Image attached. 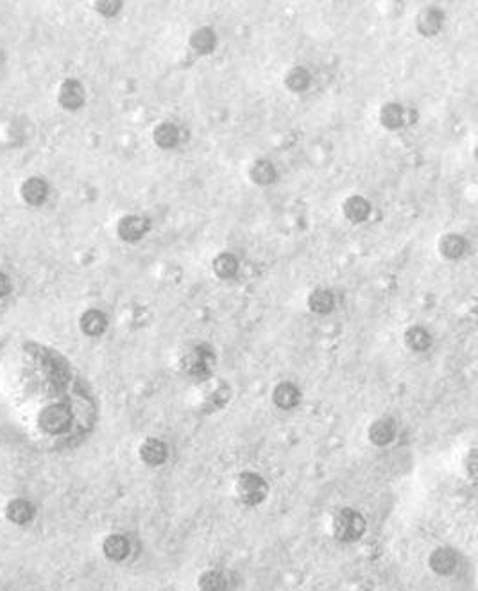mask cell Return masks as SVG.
<instances>
[{"label": "cell", "mask_w": 478, "mask_h": 591, "mask_svg": "<svg viewBox=\"0 0 478 591\" xmlns=\"http://www.w3.org/2000/svg\"><path fill=\"white\" fill-rule=\"evenodd\" d=\"M214 272L221 280L235 278L238 272V258L233 253H221L214 258Z\"/></svg>", "instance_id": "obj_25"}, {"label": "cell", "mask_w": 478, "mask_h": 591, "mask_svg": "<svg viewBox=\"0 0 478 591\" xmlns=\"http://www.w3.org/2000/svg\"><path fill=\"white\" fill-rule=\"evenodd\" d=\"M95 9L103 16H115L122 9V2L119 0H108V2H95Z\"/></svg>", "instance_id": "obj_27"}, {"label": "cell", "mask_w": 478, "mask_h": 591, "mask_svg": "<svg viewBox=\"0 0 478 591\" xmlns=\"http://www.w3.org/2000/svg\"><path fill=\"white\" fill-rule=\"evenodd\" d=\"M273 403L281 410H292L301 403V390L292 382H280L273 390Z\"/></svg>", "instance_id": "obj_10"}, {"label": "cell", "mask_w": 478, "mask_h": 591, "mask_svg": "<svg viewBox=\"0 0 478 591\" xmlns=\"http://www.w3.org/2000/svg\"><path fill=\"white\" fill-rule=\"evenodd\" d=\"M366 534V520L355 509H340L333 516V536L342 543H355Z\"/></svg>", "instance_id": "obj_1"}, {"label": "cell", "mask_w": 478, "mask_h": 591, "mask_svg": "<svg viewBox=\"0 0 478 591\" xmlns=\"http://www.w3.org/2000/svg\"><path fill=\"white\" fill-rule=\"evenodd\" d=\"M150 221L143 215H124L117 226V233L124 242H138L149 233Z\"/></svg>", "instance_id": "obj_4"}, {"label": "cell", "mask_w": 478, "mask_h": 591, "mask_svg": "<svg viewBox=\"0 0 478 591\" xmlns=\"http://www.w3.org/2000/svg\"><path fill=\"white\" fill-rule=\"evenodd\" d=\"M380 124L389 131L405 126V108L399 103H385L380 108Z\"/></svg>", "instance_id": "obj_16"}, {"label": "cell", "mask_w": 478, "mask_h": 591, "mask_svg": "<svg viewBox=\"0 0 478 591\" xmlns=\"http://www.w3.org/2000/svg\"><path fill=\"white\" fill-rule=\"evenodd\" d=\"M11 292V281H9L8 276L4 272H0V298H4Z\"/></svg>", "instance_id": "obj_28"}, {"label": "cell", "mask_w": 478, "mask_h": 591, "mask_svg": "<svg viewBox=\"0 0 478 591\" xmlns=\"http://www.w3.org/2000/svg\"><path fill=\"white\" fill-rule=\"evenodd\" d=\"M32 514H34L32 505L27 500H24V498H15L6 507V518L16 525L29 523L32 520Z\"/></svg>", "instance_id": "obj_22"}, {"label": "cell", "mask_w": 478, "mask_h": 591, "mask_svg": "<svg viewBox=\"0 0 478 591\" xmlns=\"http://www.w3.org/2000/svg\"><path fill=\"white\" fill-rule=\"evenodd\" d=\"M72 423V410L68 409L63 403H52V405L45 407L40 412V418H38V425L44 432L52 433H61L70 426Z\"/></svg>", "instance_id": "obj_3"}, {"label": "cell", "mask_w": 478, "mask_h": 591, "mask_svg": "<svg viewBox=\"0 0 478 591\" xmlns=\"http://www.w3.org/2000/svg\"><path fill=\"white\" fill-rule=\"evenodd\" d=\"M310 83H312V75L304 67H294L292 70H289V74L285 75V87L294 94L306 91L310 88Z\"/></svg>", "instance_id": "obj_26"}, {"label": "cell", "mask_w": 478, "mask_h": 591, "mask_svg": "<svg viewBox=\"0 0 478 591\" xmlns=\"http://www.w3.org/2000/svg\"><path fill=\"white\" fill-rule=\"evenodd\" d=\"M466 464H467V471H470V477L474 478V475H477V469H474V466H477V453H474V450H471Z\"/></svg>", "instance_id": "obj_29"}, {"label": "cell", "mask_w": 478, "mask_h": 591, "mask_svg": "<svg viewBox=\"0 0 478 591\" xmlns=\"http://www.w3.org/2000/svg\"><path fill=\"white\" fill-rule=\"evenodd\" d=\"M444 25V13L439 8H425L418 13L415 18V29L421 36H432L439 34Z\"/></svg>", "instance_id": "obj_5"}, {"label": "cell", "mask_w": 478, "mask_h": 591, "mask_svg": "<svg viewBox=\"0 0 478 591\" xmlns=\"http://www.w3.org/2000/svg\"><path fill=\"white\" fill-rule=\"evenodd\" d=\"M368 438L378 448L389 446L396 438V425L391 418H380L369 425Z\"/></svg>", "instance_id": "obj_9"}, {"label": "cell", "mask_w": 478, "mask_h": 591, "mask_svg": "<svg viewBox=\"0 0 478 591\" xmlns=\"http://www.w3.org/2000/svg\"><path fill=\"white\" fill-rule=\"evenodd\" d=\"M153 140L160 149H174L179 144V127L172 122H162L153 131Z\"/></svg>", "instance_id": "obj_19"}, {"label": "cell", "mask_w": 478, "mask_h": 591, "mask_svg": "<svg viewBox=\"0 0 478 591\" xmlns=\"http://www.w3.org/2000/svg\"><path fill=\"white\" fill-rule=\"evenodd\" d=\"M405 346L411 351H415V353L428 351L432 346L430 331L427 328L419 326V324H414V326H411L405 331Z\"/></svg>", "instance_id": "obj_18"}, {"label": "cell", "mask_w": 478, "mask_h": 591, "mask_svg": "<svg viewBox=\"0 0 478 591\" xmlns=\"http://www.w3.org/2000/svg\"><path fill=\"white\" fill-rule=\"evenodd\" d=\"M198 586L199 591H229L231 590V580L224 571L208 570L201 573Z\"/></svg>", "instance_id": "obj_21"}, {"label": "cell", "mask_w": 478, "mask_h": 591, "mask_svg": "<svg viewBox=\"0 0 478 591\" xmlns=\"http://www.w3.org/2000/svg\"><path fill=\"white\" fill-rule=\"evenodd\" d=\"M306 303H309V308L314 314L328 315L330 312H333V308H335V296H333V292L330 291V288L317 287L310 292Z\"/></svg>", "instance_id": "obj_15"}, {"label": "cell", "mask_w": 478, "mask_h": 591, "mask_svg": "<svg viewBox=\"0 0 478 591\" xmlns=\"http://www.w3.org/2000/svg\"><path fill=\"white\" fill-rule=\"evenodd\" d=\"M235 489H237L238 500L247 507H257L267 497L269 485L264 481L261 475L254 471H244L237 477L235 482Z\"/></svg>", "instance_id": "obj_2"}, {"label": "cell", "mask_w": 478, "mask_h": 591, "mask_svg": "<svg viewBox=\"0 0 478 591\" xmlns=\"http://www.w3.org/2000/svg\"><path fill=\"white\" fill-rule=\"evenodd\" d=\"M84 99H86V94H84V87L75 81V79H67L63 84L60 87V95H58V101H60L61 106L65 110L75 111L79 110L84 104Z\"/></svg>", "instance_id": "obj_6"}, {"label": "cell", "mask_w": 478, "mask_h": 591, "mask_svg": "<svg viewBox=\"0 0 478 591\" xmlns=\"http://www.w3.org/2000/svg\"><path fill=\"white\" fill-rule=\"evenodd\" d=\"M169 457V448L162 439L149 438L140 445V459L147 466H162Z\"/></svg>", "instance_id": "obj_11"}, {"label": "cell", "mask_w": 478, "mask_h": 591, "mask_svg": "<svg viewBox=\"0 0 478 591\" xmlns=\"http://www.w3.org/2000/svg\"><path fill=\"white\" fill-rule=\"evenodd\" d=\"M373 205L369 199L362 196H351L348 197L342 205V213L344 217L348 219L353 224H362L371 217Z\"/></svg>", "instance_id": "obj_8"}, {"label": "cell", "mask_w": 478, "mask_h": 591, "mask_svg": "<svg viewBox=\"0 0 478 591\" xmlns=\"http://www.w3.org/2000/svg\"><path fill=\"white\" fill-rule=\"evenodd\" d=\"M49 186L40 177H31L22 185V197L29 205H41L47 199Z\"/></svg>", "instance_id": "obj_24"}, {"label": "cell", "mask_w": 478, "mask_h": 591, "mask_svg": "<svg viewBox=\"0 0 478 591\" xmlns=\"http://www.w3.org/2000/svg\"><path fill=\"white\" fill-rule=\"evenodd\" d=\"M212 360L208 359V350H194L185 359V367L190 374H195V376H201L205 379L206 374H209V369H212Z\"/></svg>", "instance_id": "obj_23"}, {"label": "cell", "mask_w": 478, "mask_h": 591, "mask_svg": "<svg viewBox=\"0 0 478 591\" xmlns=\"http://www.w3.org/2000/svg\"><path fill=\"white\" fill-rule=\"evenodd\" d=\"M104 556L111 561H124L131 552V545L127 538L120 536V534H111L104 540L103 543Z\"/></svg>", "instance_id": "obj_20"}, {"label": "cell", "mask_w": 478, "mask_h": 591, "mask_svg": "<svg viewBox=\"0 0 478 591\" xmlns=\"http://www.w3.org/2000/svg\"><path fill=\"white\" fill-rule=\"evenodd\" d=\"M437 248L439 253L443 255V258H446V260H458V258H463L466 255L467 241L463 235L448 233V235L441 236Z\"/></svg>", "instance_id": "obj_13"}, {"label": "cell", "mask_w": 478, "mask_h": 591, "mask_svg": "<svg viewBox=\"0 0 478 591\" xmlns=\"http://www.w3.org/2000/svg\"><path fill=\"white\" fill-rule=\"evenodd\" d=\"M81 331L88 337H99L106 331L108 328V317L104 312L97 310V308H90L84 312L79 319Z\"/></svg>", "instance_id": "obj_14"}, {"label": "cell", "mask_w": 478, "mask_h": 591, "mask_svg": "<svg viewBox=\"0 0 478 591\" xmlns=\"http://www.w3.org/2000/svg\"><path fill=\"white\" fill-rule=\"evenodd\" d=\"M188 45L199 56L212 54L217 47V34L212 27H199L190 34Z\"/></svg>", "instance_id": "obj_12"}, {"label": "cell", "mask_w": 478, "mask_h": 591, "mask_svg": "<svg viewBox=\"0 0 478 591\" xmlns=\"http://www.w3.org/2000/svg\"><path fill=\"white\" fill-rule=\"evenodd\" d=\"M250 177L251 182L257 183L258 186H269L273 185V183H276L278 170L269 160H257V162H253V165H251Z\"/></svg>", "instance_id": "obj_17"}, {"label": "cell", "mask_w": 478, "mask_h": 591, "mask_svg": "<svg viewBox=\"0 0 478 591\" xmlns=\"http://www.w3.org/2000/svg\"><path fill=\"white\" fill-rule=\"evenodd\" d=\"M428 563H430V568L434 573L446 577L453 573L455 568H457V564H458V559L453 548L439 547L430 554Z\"/></svg>", "instance_id": "obj_7"}]
</instances>
